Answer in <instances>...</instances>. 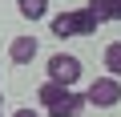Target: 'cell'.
<instances>
[{"instance_id":"5","label":"cell","mask_w":121,"mask_h":117,"mask_svg":"<svg viewBox=\"0 0 121 117\" xmlns=\"http://www.w3.org/2000/svg\"><path fill=\"white\" fill-rule=\"evenodd\" d=\"M97 28H101V20H97V12H93L89 4H85V8H73V32H77V36H93Z\"/></svg>"},{"instance_id":"3","label":"cell","mask_w":121,"mask_h":117,"mask_svg":"<svg viewBox=\"0 0 121 117\" xmlns=\"http://www.w3.org/2000/svg\"><path fill=\"white\" fill-rule=\"evenodd\" d=\"M36 44H40L36 36H16V40L8 44V61H12V65H32V61H36Z\"/></svg>"},{"instance_id":"4","label":"cell","mask_w":121,"mask_h":117,"mask_svg":"<svg viewBox=\"0 0 121 117\" xmlns=\"http://www.w3.org/2000/svg\"><path fill=\"white\" fill-rule=\"evenodd\" d=\"M81 113H85V93H73V89L56 105H48V117H81Z\"/></svg>"},{"instance_id":"12","label":"cell","mask_w":121,"mask_h":117,"mask_svg":"<svg viewBox=\"0 0 121 117\" xmlns=\"http://www.w3.org/2000/svg\"><path fill=\"white\" fill-rule=\"evenodd\" d=\"M0 109H4V101H0Z\"/></svg>"},{"instance_id":"11","label":"cell","mask_w":121,"mask_h":117,"mask_svg":"<svg viewBox=\"0 0 121 117\" xmlns=\"http://www.w3.org/2000/svg\"><path fill=\"white\" fill-rule=\"evenodd\" d=\"M12 117H40V109H28V105H24V109H16Z\"/></svg>"},{"instance_id":"1","label":"cell","mask_w":121,"mask_h":117,"mask_svg":"<svg viewBox=\"0 0 121 117\" xmlns=\"http://www.w3.org/2000/svg\"><path fill=\"white\" fill-rule=\"evenodd\" d=\"M117 101H121V77H97L85 89V105H93V109H109Z\"/></svg>"},{"instance_id":"8","label":"cell","mask_w":121,"mask_h":117,"mask_svg":"<svg viewBox=\"0 0 121 117\" xmlns=\"http://www.w3.org/2000/svg\"><path fill=\"white\" fill-rule=\"evenodd\" d=\"M97 20H121V0H89Z\"/></svg>"},{"instance_id":"2","label":"cell","mask_w":121,"mask_h":117,"mask_svg":"<svg viewBox=\"0 0 121 117\" xmlns=\"http://www.w3.org/2000/svg\"><path fill=\"white\" fill-rule=\"evenodd\" d=\"M44 73H48V81L77 85V77H81V61H77L73 52H52V56H48V65H44Z\"/></svg>"},{"instance_id":"6","label":"cell","mask_w":121,"mask_h":117,"mask_svg":"<svg viewBox=\"0 0 121 117\" xmlns=\"http://www.w3.org/2000/svg\"><path fill=\"white\" fill-rule=\"evenodd\" d=\"M69 89H73V85H60V81H44V85H40V89H36V101H40V105H44V109H48V105H56V101H60V97H65V93H69Z\"/></svg>"},{"instance_id":"10","label":"cell","mask_w":121,"mask_h":117,"mask_svg":"<svg viewBox=\"0 0 121 117\" xmlns=\"http://www.w3.org/2000/svg\"><path fill=\"white\" fill-rule=\"evenodd\" d=\"M48 28H52V36H56V40H69V36H77V32H73V12H60V16H52V24H48Z\"/></svg>"},{"instance_id":"9","label":"cell","mask_w":121,"mask_h":117,"mask_svg":"<svg viewBox=\"0 0 121 117\" xmlns=\"http://www.w3.org/2000/svg\"><path fill=\"white\" fill-rule=\"evenodd\" d=\"M105 73L109 77H121V40H109L105 44Z\"/></svg>"},{"instance_id":"7","label":"cell","mask_w":121,"mask_h":117,"mask_svg":"<svg viewBox=\"0 0 121 117\" xmlns=\"http://www.w3.org/2000/svg\"><path fill=\"white\" fill-rule=\"evenodd\" d=\"M16 12L24 20H40V16H48V0H16Z\"/></svg>"}]
</instances>
